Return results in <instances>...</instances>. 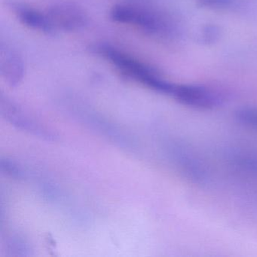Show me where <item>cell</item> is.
<instances>
[{"instance_id": "cell-5", "label": "cell", "mask_w": 257, "mask_h": 257, "mask_svg": "<svg viewBox=\"0 0 257 257\" xmlns=\"http://www.w3.org/2000/svg\"><path fill=\"white\" fill-rule=\"evenodd\" d=\"M8 5L16 17L25 26L47 35H53L56 32L46 13L16 1H10Z\"/></svg>"}, {"instance_id": "cell-9", "label": "cell", "mask_w": 257, "mask_h": 257, "mask_svg": "<svg viewBox=\"0 0 257 257\" xmlns=\"http://www.w3.org/2000/svg\"><path fill=\"white\" fill-rule=\"evenodd\" d=\"M235 118L240 124L257 130V106H243L235 112Z\"/></svg>"}, {"instance_id": "cell-10", "label": "cell", "mask_w": 257, "mask_h": 257, "mask_svg": "<svg viewBox=\"0 0 257 257\" xmlns=\"http://www.w3.org/2000/svg\"><path fill=\"white\" fill-rule=\"evenodd\" d=\"M197 5L215 10H232L238 8L241 0H195Z\"/></svg>"}, {"instance_id": "cell-1", "label": "cell", "mask_w": 257, "mask_h": 257, "mask_svg": "<svg viewBox=\"0 0 257 257\" xmlns=\"http://www.w3.org/2000/svg\"><path fill=\"white\" fill-rule=\"evenodd\" d=\"M93 50L109 61L126 78L157 92L171 95L174 83L164 79L153 67L110 45H97Z\"/></svg>"}, {"instance_id": "cell-12", "label": "cell", "mask_w": 257, "mask_h": 257, "mask_svg": "<svg viewBox=\"0 0 257 257\" xmlns=\"http://www.w3.org/2000/svg\"><path fill=\"white\" fill-rule=\"evenodd\" d=\"M1 166H2L3 169H5L6 171L13 177H19V178L22 177V172H21L20 169L12 162H10L9 161H6V162L2 161Z\"/></svg>"}, {"instance_id": "cell-4", "label": "cell", "mask_w": 257, "mask_h": 257, "mask_svg": "<svg viewBox=\"0 0 257 257\" xmlns=\"http://www.w3.org/2000/svg\"><path fill=\"white\" fill-rule=\"evenodd\" d=\"M46 14L56 31H78L88 23L85 10L73 3H57L48 8Z\"/></svg>"}, {"instance_id": "cell-7", "label": "cell", "mask_w": 257, "mask_h": 257, "mask_svg": "<svg viewBox=\"0 0 257 257\" xmlns=\"http://www.w3.org/2000/svg\"><path fill=\"white\" fill-rule=\"evenodd\" d=\"M174 155L176 162L188 178L198 183L207 180V168L193 151L186 147H178Z\"/></svg>"}, {"instance_id": "cell-2", "label": "cell", "mask_w": 257, "mask_h": 257, "mask_svg": "<svg viewBox=\"0 0 257 257\" xmlns=\"http://www.w3.org/2000/svg\"><path fill=\"white\" fill-rule=\"evenodd\" d=\"M114 22L132 25L146 34L171 38L178 34V27L168 15L153 9L132 4H117L110 11Z\"/></svg>"}, {"instance_id": "cell-3", "label": "cell", "mask_w": 257, "mask_h": 257, "mask_svg": "<svg viewBox=\"0 0 257 257\" xmlns=\"http://www.w3.org/2000/svg\"><path fill=\"white\" fill-rule=\"evenodd\" d=\"M171 96L181 104L202 110L216 109L225 101L222 90L201 84H175Z\"/></svg>"}, {"instance_id": "cell-6", "label": "cell", "mask_w": 257, "mask_h": 257, "mask_svg": "<svg viewBox=\"0 0 257 257\" xmlns=\"http://www.w3.org/2000/svg\"><path fill=\"white\" fill-rule=\"evenodd\" d=\"M25 65L16 49L7 45L0 46V74L10 86L19 85L23 79Z\"/></svg>"}, {"instance_id": "cell-11", "label": "cell", "mask_w": 257, "mask_h": 257, "mask_svg": "<svg viewBox=\"0 0 257 257\" xmlns=\"http://www.w3.org/2000/svg\"><path fill=\"white\" fill-rule=\"evenodd\" d=\"M221 31L219 27L215 25H207L200 31V39L205 44L216 43L220 37Z\"/></svg>"}, {"instance_id": "cell-8", "label": "cell", "mask_w": 257, "mask_h": 257, "mask_svg": "<svg viewBox=\"0 0 257 257\" xmlns=\"http://www.w3.org/2000/svg\"><path fill=\"white\" fill-rule=\"evenodd\" d=\"M226 160L236 171L257 179L256 153L247 150H232L226 155Z\"/></svg>"}]
</instances>
